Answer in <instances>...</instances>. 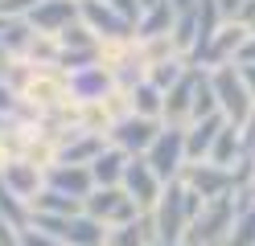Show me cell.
Returning a JSON list of instances; mask_svg holds the SVG:
<instances>
[{"label": "cell", "instance_id": "22", "mask_svg": "<svg viewBox=\"0 0 255 246\" xmlns=\"http://www.w3.org/2000/svg\"><path fill=\"white\" fill-rule=\"evenodd\" d=\"M152 242H156V230H152V218H148V213H140L132 226L107 230V238H103V246H152Z\"/></svg>", "mask_w": 255, "mask_h": 246}, {"label": "cell", "instance_id": "28", "mask_svg": "<svg viewBox=\"0 0 255 246\" xmlns=\"http://www.w3.org/2000/svg\"><path fill=\"white\" fill-rule=\"evenodd\" d=\"M111 127H116V123H111V115L103 111V103H78V131L107 140V131H111Z\"/></svg>", "mask_w": 255, "mask_h": 246}, {"label": "cell", "instance_id": "12", "mask_svg": "<svg viewBox=\"0 0 255 246\" xmlns=\"http://www.w3.org/2000/svg\"><path fill=\"white\" fill-rule=\"evenodd\" d=\"M0 185L17 197V201L29 205L45 189V172L37 168V164H29V160H4V164H0Z\"/></svg>", "mask_w": 255, "mask_h": 246}, {"label": "cell", "instance_id": "13", "mask_svg": "<svg viewBox=\"0 0 255 246\" xmlns=\"http://www.w3.org/2000/svg\"><path fill=\"white\" fill-rule=\"evenodd\" d=\"M194 86H198V70H189L173 90H165L161 127H189V111H194Z\"/></svg>", "mask_w": 255, "mask_h": 246}, {"label": "cell", "instance_id": "16", "mask_svg": "<svg viewBox=\"0 0 255 246\" xmlns=\"http://www.w3.org/2000/svg\"><path fill=\"white\" fill-rule=\"evenodd\" d=\"M222 127H227L222 115H210V119L189 123V127H185V160H189V164H202L206 156H210V148H214V140H218Z\"/></svg>", "mask_w": 255, "mask_h": 246}, {"label": "cell", "instance_id": "25", "mask_svg": "<svg viewBox=\"0 0 255 246\" xmlns=\"http://www.w3.org/2000/svg\"><path fill=\"white\" fill-rule=\"evenodd\" d=\"M189 70H194V66H189L185 58H169V62H156V66H148V86H156V90H173V86H177V82L189 74Z\"/></svg>", "mask_w": 255, "mask_h": 246}, {"label": "cell", "instance_id": "1", "mask_svg": "<svg viewBox=\"0 0 255 246\" xmlns=\"http://www.w3.org/2000/svg\"><path fill=\"white\" fill-rule=\"evenodd\" d=\"M202 205H206V201H202L198 193H189L181 180H169L165 193H161V201L148 209L152 230H156V242H165V246H181L185 230H189V222L202 213Z\"/></svg>", "mask_w": 255, "mask_h": 246}, {"label": "cell", "instance_id": "26", "mask_svg": "<svg viewBox=\"0 0 255 246\" xmlns=\"http://www.w3.org/2000/svg\"><path fill=\"white\" fill-rule=\"evenodd\" d=\"M128 103H132V115H140V119H156L161 123V107H165V94L148 86V82H140L136 90H128Z\"/></svg>", "mask_w": 255, "mask_h": 246}, {"label": "cell", "instance_id": "31", "mask_svg": "<svg viewBox=\"0 0 255 246\" xmlns=\"http://www.w3.org/2000/svg\"><path fill=\"white\" fill-rule=\"evenodd\" d=\"M136 49H140V62H144V66L169 62V58H181L177 49H173V37H152V41H136Z\"/></svg>", "mask_w": 255, "mask_h": 246}, {"label": "cell", "instance_id": "45", "mask_svg": "<svg viewBox=\"0 0 255 246\" xmlns=\"http://www.w3.org/2000/svg\"><path fill=\"white\" fill-rule=\"evenodd\" d=\"M0 123H4V119H0Z\"/></svg>", "mask_w": 255, "mask_h": 246}, {"label": "cell", "instance_id": "21", "mask_svg": "<svg viewBox=\"0 0 255 246\" xmlns=\"http://www.w3.org/2000/svg\"><path fill=\"white\" fill-rule=\"evenodd\" d=\"M29 213H33V218H78V213H83V201L62 197L54 189H41L33 201H29Z\"/></svg>", "mask_w": 255, "mask_h": 246}, {"label": "cell", "instance_id": "17", "mask_svg": "<svg viewBox=\"0 0 255 246\" xmlns=\"http://www.w3.org/2000/svg\"><path fill=\"white\" fill-rule=\"evenodd\" d=\"M128 160H132V156L116 152V148H103V152H99V156H95V160L87 164V172H91V185H95V189H120Z\"/></svg>", "mask_w": 255, "mask_h": 246}, {"label": "cell", "instance_id": "6", "mask_svg": "<svg viewBox=\"0 0 255 246\" xmlns=\"http://www.w3.org/2000/svg\"><path fill=\"white\" fill-rule=\"evenodd\" d=\"M83 213H87V218H95L99 226H107V230L132 226V222L140 218L136 201H132L124 189H91V193L83 197Z\"/></svg>", "mask_w": 255, "mask_h": 246}, {"label": "cell", "instance_id": "33", "mask_svg": "<svg viewBox=\"0 0 255 246\" xmlns=\"http://www.w3.org/2000/svg\"><path fill=\"white\" fill-rule=\"evenodd\" d=\"M17 246H58V242H54L50 234H41L37 226H25L21 234H17Z\"/></svg>", "mask_w": 255, "mask_h": 246}, {"label": "cell", "instance_id": "15", "mask_svg": "<svg viewBox=\"0 0 255 246\" xmlns=\"http://www.w3.org/2000/svg\"><path fill=\"white\" fill-rule=\"evenodd\" d=\"M45 189H54V193H62V197L83 201L95 185H91V172L83 168V164H50V168H45Z\"/></svg>", "mask_w": 255, "mask_h": 246}, {"label": "cell", "instance_id": "2", "mask_svg": "<svg viewBox=\"0 0 255 246\" xmlns=\"http://www.w3.org/2000/svg\"><path fill=\"white\" fill-rule=\"evenodd\" d=\"M206 74H210V90H214L218 115H222L231 127L243 131L247 115H251V107H255V98L247 94V82H243V74H239V66H235V62H231V66H214V70H206Z\"/></svg>", "mask_w": 255, "mask_h": 246}, {"label": "cell", "instance_id": "11", "mask_svg": "<svg viewBox=\"0 0 255 246\" xmlns=\"http://www.w3.org/2000/svg\"><path fill=\"white\" fill-rule=\"evenodd\" d=\"M74 21H78V0H37L25 16V25L33 33H50V37H58Z\"/></svg>", "mask_w": 255, "mask_h": 246}, {"label": "cell", "instance_id": "19", "mask_svg": "<svg viewBox=\"0 0 255 246\" xmlns=\"http://www.w3.org/2000/svg\"><path fill=\"white\" fill-rule=\"evenodd\" d=\"M33 131H37L33 123H21V119H4L0 123V164L4 160H25Z\"/></svg>", "mask_w": 255, "mask_h": 246}, {"label": "cell", "instance_id": "7", "mask_svg": "<svg viewBox=\"0 0 255 246\" xmlns=\"http://www.w3.org/2000/svg\"><path fill=\"white\" fill-rule=\"evenodd\" d=\"M78 21H83L99 45H116V41H132V21H124L120 12H111L103 0H78Z\"/></svg>", "mask_w": 255, "mask_h": 246}, {"label": "cell", "instance_id": "37", "mask_svg": "<svg viewBox=\"0 0 255 246\" xmlns=\"http://www.w3.org/2000/svg\"><path fill=\"white\" fill-rule=\"evenodd\" d=\"M247 0H218V12H222V21H235V12L243 8Z\"/></svg>", "mask_w": 255, "mask_h": 246}, {"label": "cell", "instance_id": "43", "mask_svg": "<svg viewBox=\"0 0 255 246\" xmlns=\"http://www.w3.org/2000/svg\"><path fill=\"white\" fill-rule=\"evenodd\" d=\"M247 33H251V37H255V25H251V29H247Z\"/></svg>", "mask_w": 255, "mask_h": 246}, {"label": "cell", "instance_id": "10", "mask_svg": "<svg viewBox=\"0 0 255 246\" xmlns=\"http://www.w3.org/2000/svg\"><path fill=\"white\" fill-rule=\"evenodd\" d=\"M181 185L189 193H198L202 201H218V197H231V172L227 168H218V164H185L181 168Z\"/></svg>", "mask_w": 255, "mask_h": 246}, {"label": "cell", "instance_id": "35", "mask_svg": "<svg viewBox=\"0 0 255 246\" xmlns=\"http://www.w3.org/2000/svg\"><path fill=\"white\" fill-rule=\"evenodd\" d=\"M235 66H255V37L243 41V49L235 54Z\"/></svg>", "mask_w": 255, "mask_h": 246}, {"label": "cell", "instance_id": "9", "mask_svg": "<svg viewBox=\"0 0 255 246\" xmlns=\"http://www.w3.org/2000/svg\"><path fill=\"white\" fill-rule=\"evenodd\" d=\"M120 189H124V193L136 201V209H140V213H148L156 201H161V193H165V185L156 180V172L144 164V156H132V160H128Z\"/></svg>", "mask_w": 255, "mask_h": 246}, {"label": "cell", "instance_id": "40", "mask_svg": "<svg viewBox=\"0 0 255 246\" xmlns=\"http://www.w3.org/2000/svg\"><path fill=\"white\" fill-rule=\"evenodd\" d=\"M239 74H243V82H247V94L255 98V66H239Z\"/></svg>", "mask_w": 255, "mask_h": 246}, {"label": "cell", "instance_id": "27", "mask_svg": "<svg viewBox=\"0 0 255 246\" xmlns=\"http://www.w3.org/2000/svg\"><path fill=\"white\" fill-rule=\"evenodd\" d=\"M58 45H62V54H95L99 49V41H95V33L83 25V21H74L58 33Z\"/></svg>", "mask_w": 255, "mask_h": 246}, {"label": "cell", "instance_id": "44", "mask_svg": "<svg viewBox=\"0 0 255 246\" xmlns=\"http://www.w3.org/2000/svg\"><path fill=\"white\" fill-rule=\"evenodd\" d=\"M152 246H165V242H152Z\"/></svg>", "mask_w": 255, "mask_h": 246}, {"label": "cell", "instance_id": "29", "mask_svg": "<svg viewBox=\"0 0 255 246\" xmlns=\"http://www.w3.org/2000/svg\"><path fill=\"white\" fill-rule=\"evenodd\" d=\"M222 246H255V205L235 213V226H231V234H227Z\"/></svg>", "mask_w": 255, "mask_h": 246}, {"label": "cell", "instance_id": "42", "mask_svg": "<svg viewBox=\"0 0 255 246\" xmlns=\"http://www.w3.org/2000/svg\"><path fill=\"white\" fill-rule=\"evenodd\" d=\"M251 197H255V176H251Z\"/></svg>", "mask_w": 255, "mask_h": 246}, {"label": "cell", "instance_id": "14", "mask_svg": "<svg viewBox=\"0 0 255 246\" xmlns=\"http://www.w3.org/2000/svg\"><path fill=\"white\" fill-rule=\"evenodd\" d=\"M66 82H70V103H99L103 94L116 90V82H111V74L103 70V66L74 70V74H66Z\"/></svg>", "mask_w": 255, "mask_h": 246}, {"label": "cell", "instance_id": "4", "mask_svg": "<svg viewBox=\"0 0 255 246\" xmlns=\"http://www.w3.org/2000/svg\"><path fill=\"white\" fill-rule=\"evenodd\" d=\"M21 103L33 107L37 115H50V111L70 107V82H66V74H62V70H37V66H33L29 82L21 86Z\"/></svg>", "mask_w": 255, "mask_h": 246}, {"label": "cell", "instance_id": "41", "mask_svg": "<svg viewBox=\"0 0 255 246\" xmlns=\"http://www.w3.org/2000/svg\"><path fill=\"white\" fill-rule=\"evenodd\" d=\"M140 4V12H148V8H156V4H165V0H136Z\"/></svg>", "mask_w": 255, "mask_h": 246}, {"label": "cell", "instance_id": "34", "mask_svg": "<svg viewBox=\"0 0 255 246\" xmlns=\"http://www.w3.org/2000/svg\"><path fill=\"white\" fill-rule=\"evenodd\" d=\"M103 4H107L111 12H120L124 21H132V25L140 21V4H136V0H103Z\"/></svg>", "mask_w": 255, "mask_h": 246}, {"label": "cell", "instance_id": "8", "mask_svg": "<svg viewBox=\"0 0 255 246\" xmlns=\"http://www.w3.org/2000/svg\"><path fill=\"white\" fill-rule=\"evenodd\" d=\"M156 136H161V123L156 119L128 115V119H120L116 127L107 131V148H116V152H124V156H144Z\"/></svg>", "mask_w": 255, "mask_h": 246}, {"label": "cell", "instance_id": "36", "mask_svg": "<svg viewBox=\"0 0 255 246\" xmlns=\"http://www.w3.org/2000/svg\"><path fill=\"white\" fill-rule=\"evenodd\" d=\"M235 25H243V29H251V25H255V0H247V4L235 12Z\"/></svg>", "mask_w": 255, "mask_h": 246}, {"label": "cell", "instance_id": "5", "mask_svg": "<svg viewBox=\"0 0 255 246\" xmlns=\"http://www.w3.org/2000/svg\"><path fill=\"white\" fill-rule=\"evenodd\" d=\"M144 164L156 172V180L161 185H169V180H177L181 168H185V127H161V136L152 140V148L144 152Z\"/></svg>", "mask_w": 255, "mask_h": 246}, {"label": "cell", "instance_id": "32", "mask_svg": "<svg viewBox=\"0 0 255 246\" xmlns=\"http://www.w3.org/2000/svg\"><path fill=\"white\" fill-rule=\"evenodd\" d=\"M17 103H21V94L8 86V82H0V119H12L17 115Z\"/></svg>", "mask_w": 255, "mask_h": 246}, {"label": "cell", "instance_id": "23", "mask_svg": "<svg viewBox=\"0 0 255 246\" xmlns=\"http://www.w3.org/2000/svg\"><path fill=\"white\" fill-rule=\"evenodd\" d=\"M169 29H173V8H169V0L165 4H156L148 12H140V21L132 29V41H152V37H169Z\"/></svg>", "mask_w": 255, "mask_h": 246}, {"label": "cell", "instance_id": "3", "mask_svg": "<svg viewBox=\"0 0 255 246\" xmlns=\"http://www.w3.org/2000/svg\"><path fill=\"white\" fill-rule=\"evenodd\" d=\"M231 226H235V205H231V197L206 201L202 213L189 222L181 246H222V242H227V234H231Z\"/></svg>", "mask_w": 255, "mask_h": 246}, {"label": "cell", "instance_id": "30", "mask_svg": "<svg viewBox=\"0 0 255 246\" xmlns=\"http://www.w3.org/2000/svg\"><path fill=\"white\" fill-rule=\"evenodd\" d=\"M29 41H33V29H29L25 21H8V25H4V33H0V45H4L12 58H25Z\"/></svg>", "mask_w": 255, "mask_h": 246}, {"label": "cell", "instance_id": "38", "mask_svg": "<svg viewBox=\"0 0 255 246\" xmlns=\"http://www.w3.org/2000/svg\"><path fill=\"white\" fill-rule=\"evenodd\" d=\"M17 62H21V58H12V54H8V49H4V45H0V82H4V78H8V70H12V66H17Z\"/></svg>", "mask_w": 255, "mask_h": 246}, {"label": "cell", "instance_id": "20", "mask_svg": "<svg viewBox=\"0 0 255 246\" xmlns=\"http://www.w3.org/2000/svg\"><path fill=\"white\" fill-rule=\"evenodd\" d=\"M243 156H247V148H243V131L227 123V127L218 131V140H214V148H210V156H206V164H218V168H227V172H231Z\"/></svg>", "mask_w": 255, "mask_h": 246}, {"label": "cell", "instance_id": "24", "mask_svg": "<svg viewBox=\"0 0 255 246\" xmlns=\"http://www.w3.org/2000/svg\"><path fill=\"white\" fill-rule=\"evenodd\" d=\"M58 58H62L58 37H50V33H33V41H29V49H25L21 62L37 66V70H58Z\"/></svg>", "mask_w": 255, "mask_h": 246}, {"label": "cell", "instance_id": "39", "mask_svg": "<svg viewBox=\"0 0 255 246\" xmlns=\"http://www.w3.org/2000/svg\"><path fill=\"white\" fill-rule=\"evenodd\" d=\"M169 8H173V16H181V12H194L198 0H169Z\"/></svg>", "mask_w": 255, "mask_h": 246}, {"label": "cell", "instance_id": "18", "mask_svg": "<svg viewBox=\"0 0 255 246\" xmlns=\"http://www.w3.org/2000/svg\"><path fill=\"white\" fill-rule=\"evenodd\" d=\"M103 148H107V140H99V136H87V131H78V127H74L70 136L58 144V164H83V168H87V164H91L95 156H99Z\"/></svg>", "mask_w": 255, "mask_h": 246}]
</instances>
